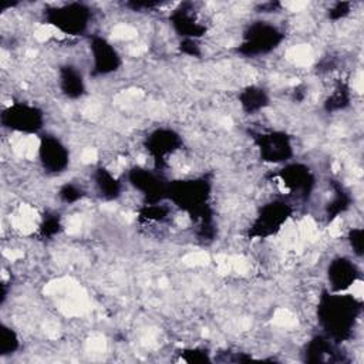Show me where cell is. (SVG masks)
Wrapping results in <instances>:
<instances>
[{
	"label": "cell",
	"mask_w": 364,
	"mask_h": 364,
	"mask_svg": "<svg viewBox=\"0 0 364 364\" xmlns=\"http://www.w3.org/2000/svg\"><path fill=\"white\" fill-rule=\"evenodd\" d=\"M363 311L361 300L346 293L324 290L317 306V320L326 337L336 343L353 337Z\"/></svg>",
	"instance_id": "1"
},
{
	"label": "cell",
	"mask_w": 364,
	"mask_h": 364,
	"mask_svg": "<svg viewBox=\"0 0 364 364\" xmlns=\"http://www.w3.org/2000/svg\"><path fill=\"white\" fill-rule=\"evenodd\" d=\"M212 185L205 178H189L169 182L166 199L188 213L198 223V236L212 237L213 212L210 208Z\"/></svg>",
	"instance_id": "2"
},
{
	"label": "cell",
	"mask_w": 364,
	"mask_h": 364,
	"mask_svg": "<svg viewBox=\"0 0 364 364\" xmlns=\"http://www.w3.org/2000/svg\"><path fill=\"white\" fill-rule=\"evenodd\" d=\"M44 21L67 36H81L88 31L92 10L80 1H70L51 6L43 13Z\"/></svg>",
	"instance_id": "3"
},
{
	"label": "cell",
	"mask_w": 364,
	"mask_h": 364,
	"mask_svg": "<svg viewBox=\"0 0 364 364\" xmlns=\"http://www.w3.org/2000/svg\"><path fill=\"white\" fill-rule=\"evenodd\" d=\"M283 40L284 33L280 27L270 21L257 20L245 28L236 51L243 57H259L276 50Z\"/></svg>",
	"instance_id": "4"
},
{
	"label": "cell",
	"mask_w": 364,
	"mask_h": 364,
	"mask_svg": "<svg viewBox=\"0 0 364 364\" xmlns=\"http://www.w3.org/2000/svg\"><path fill=\"white\" fill-rule=\"evenodd\" d=\"M293 206L290 202L282 198L272 199L263 203L249 228V237L267 239L274 236L291 218Z\"/></svg>",
	"instance_id": "5"
},
{
	"label": "cell",
	"mask_w": 364,
	"mask_h": 364,
	"mask_svg": "<svg viewBox=\"0 0 364 364\" xmlns=\"http://www.w3.org/2000/svg\"><path fill=\"white\" fill-rule=\"evenodd\" d=\"M252 138L263 162L286 164L294 155L291 138L284 131H259L253 132Z\"/></svg>",
	"instance_id": "6"
},
{
	"label": "cell",
	"mask_w": 364,
	"mask_h": 364,
	"mask_svg": "<svg viewBox=\"0 0 364 364\" xmlns=\"http://www.w3.org/2000/svg\"><path fill=\"white\" fill-rule=\"evenodd\" d=\"M1 125L21 134H37L44 127V112L27 102H13L1 111Z\"/></svg>",
	"instance_id": "7"
},
{
	"label": "cell",
	"mask_w": 364,
	"mask_h": 364,
	"mask_svg": "<svg viewBox=\"0 0 364 364\" xmlns=\"http://www.w3.org/2000/svg\"><path fill=\"white\" fill-rule=\"evenodd\" d=\"M169 23L182 40H198L208 33V21L191 1L178 4L169 14Z\"/></svg>",
	"instance_id": "8"
},
{
	"label": "cell",
	"mask_w": 364,
	"mask_h": 364,
	"mask_svg": "<svg viewBox=\"0 0 364 364\" xmlns=\"http://www.w3.org/2000/svg\"><path fill=\"white\" fill-rule=\"evenodd\" d=\"M277 178L291 196L301 200H309L316 186L313 171L301 162H286L284 166L277 171Z\"/></svg>",
	"instance_id": "9"
},
{
	"label": "cell",
	"mask_w": 364,
	"mask_h": 364,
	"mask_svg": "<svg viewBox=\"0 0 364 364\" xmlns=\"http://www.w3.org/2000/svg\"><path fill=\"white\" fill-rule=\"evenodd\" d=\"M129 183L144 195L146 203H158L166 199L169 182L164 179L159 171H151L142 166H134L128 172Z\"/></svg>",
	"instance_id": "10"
},
{
	"label": "cell",
	"mask_w": 364,
	"mask_h": 364,
	"mask_svg": "<svg viewBox=\"0 0 364 364\" xmlns=\"http://www.w3.org/2000/svg\"><path fill=\"white\" fill-rule=\"evenodd\" d=\"M182 148L181 135L171 128H156L145 139V149L154 159L156 168L166 164L169 156Z\"/></svg>",
	"instance_id": "11"
},
{
	"label": "cell",
	"mask_w": 364,
	"mask_h": 364,
	"mask_svg": "<svg viewBox=\"0 0 364 364\" xmlns=\"http://www.w3.org/2000/svg\"><path fill=\"white\" fill-rule=\"evenodd\" d=\"M38 161L47 173H61L68 168L70 151L54 135H41L38 144Z\"/></svg>",
	"instance_id": "12"
},
{
	"label": "cell",
	"mask_w": 364,
	"mask_h": 364,
	"mask_svg": "<svg viewBox=\"0 0 364 364\" xmlns=\"http://www.w3.org/2000/svg\"><path fill=\"white\" fill-rule=\"evenodd\" d=\"M90 53L92 60V75H108L119 70L122 60L118 50L104 37H90Z\"/></svg>",
	"instance_id": "13"
},
{
	"label": "cell",
	"mask_w": 364,
	"mask_h": 364,
	"mask_svg": "<svg viewBox=\"0 0 364 364\" xmlns=\"http://www.w3.org/2000/svg\"><path fill=\"white\" fill-rule=\"evenodd\" d=\"M358 266L348 257L338 256L328 263L327 267V282L330 291L346 293L354 283L360 280Z\"/></svg>",
	"instance_id": "14"
},
{
	"label": "cell",
	"mask_w": 364,
	"mask_h": 364,
	"mask_svg": "<svg viewBox=\"0 0 364 364\" xmlns=\"http://www.w3.org/2000/svg\"><path fill=\"white\" fill-rule=\"evenodd\" d=\"M338 343L330 340L324 334L314 336L303 350V360L310 364L317 363H340L344 361L341 351L337 347Z\"/></svg>",
	"instance_id": "15"
},
{
	"label": "cell",
	"mask_w": 364,
	"mask_h": 364,
	"mask_svg": "<svg viewBox=\"0 0 364 364\" xmlns=\"http://www.w3.org/2000/svg\"><path fill=\"white\" fill-rule=\"evenodd\" d=\"M58 85L61 92L71 100H77L85 94V81L78 70L73 64H63L58 68Z\"/></svg>",
	"instance_id": "16"
},
{
	"label": "cell",
	"mask_w": 364,
	"mask_h": 364,
	"mask_svg": "<svg viewBox=\"0 0 364 364\" xmlns=\"http://www.w3.org/2000/svg\"><path fill=\"white\" fill-rule=\"evenodd\" d=\"M92 181H94L95 191L102 199L114 200L119 198L122 191L121 181L117 176H114V173L107 168H102V166L97 168L92 173Z\"/></svg>",
	"instance_id": "17"
},
{
	"label": "cell",
	"mask_w": 364,
	"mask_h": 364,
	"mask_svg": "<svg viewBox=\"0 0 364 364\" xmlns=\"http://www.w3.org/2000/svg\"><path fill=\"white\" fill-rule=\"evenodd\" d=\"M239 104L246 114H256L269 105V94L259 85H247L237 95Z\"/></svg>",
	"instance_id": "18"
},
{
	"label": "cell",
	"mask_w": 364,
	"mask_h": 364,
	"mask_svg": "<svg viewBox=\"0 0 364 364\" xmlns=\"http://www.w3.org/2000/svg\"><path fill=\"white\" fill-rule=\"evenodd\" d=\"M331 186H333V196L326 206V218L328 222L336 219L338 215L344 213L351 205V196L343 188L341 183L333 182Z\"/></svg>",
	"instance_id": "19"
},
{
	"label": "cell",
	"mask_w": 364,
	"mask_h": 364,
	"mask_svg": "<svg viewBox=\"0 0 364 364\" xmlns=\"http://www.w3.org/2000/svg\"><path fill=\"white\" fill-rule=\"evenodd\" d=\"M350 104V90L344 84L336 85L334 91L327 97L324 102V108L328 112H336L346 108Z\"/></svg>",
	"instance_id": "20"
},
{
	"label": "cell",
	"mask_w": 364,
	"mask_h": 364,
	"mask_svg": "<svg viewBox=\"0 0 364 364\" xmlns=\"http://www.w3.org/2000/svg\"><path fill=\"white\" fill-rule=\"evenodd\" d=\"M20 347V340L16 334V331L6 326H0V355H10L16 353Z\"/></svg>",
	"instance_id": "21"
},
{
	"label": "cell",
	"mask_w": 364,
	"mask_h": 364,
	"mask_svg": "<svg viewBox=\"0 0 364 364\" xmlns=\"http://www.w3.org/2000/svg\"><path fill=\"white\" fill-rule=\"evenodd\" d=\"M60 230H61V220H60V216L55 213L47 215L40 225V235L43 237H53Z\"/></svg>",
	"instance_id": "22"
},
{
	"label": "cell",
	"mask_w": 364,
	"mask_h": 364,
	"mask_svg": "<svg viewBox=\"0 0 364 364\" xmlns=\"http://www.w3.org/2000/svg\"><path fill=\"white\" fill-rule=\"evenodd\" d=\"M58 196L64 203H75L84 196V191L75 183H64L58 191Z\"/></svg>",
	"instance_id": "23"
},
{
	"label": "cell",
	"mask_w": 364,
	"mask_h": 364,
	"mask_svg": "<svg viewBox=\"0 0 364 364\" xmlns=\"http://www.w3.org/2000/svg\"><path fill=\"white\" fill-rule=\"evenodd\" d=\"M348 242L354 255L361 257L364 249V230L361 228H353L348 232Z\"/></svg>",
	"instance_id": "24"
},
{
	"label": "cell",
	"mask_w": 364,
	"mask_h": 364,
	"mask_svg": "<svg viewBox=\"0 0 364 364\" xmlns=\"http://www.w3.org/2000/svg\"><path fill=\"white\" fill-rule=\"evenodd\" d=\"M351 4L346 3V1H338L336 3L330 10H328V17L331 20H340L343 17H346L350 13Z\"/></svg>",
	"instance_id": "25"
},
{
	"label": "cell",
	"mask_w": 364,
	"mask_h": 364,
	"mask_svg": "<svg viewBox=\"0 0 364 364\" xmlns=\"http://www.w3.org/2000/svg\"><path fill=\"white\" fill-rule=\"evenodd\" d=\"M183 355V360L188 361V363H203V361H209V357H208V353L205 350H185L182 353Z\"/></svg>",
	"instance_id": "26"
},
{
	"label": "cell",
	"mask_w": 364,
	"mask_h": 364,
	"mask_svg": "<svg viewBox=\"0 0 364 364\" xmlns=\"http://www.w3.org/2000/svg\"><path fill=\"white\" fill-rule=\"evenodd\" d=\"M179 48H181L182 53H185L188 55L198 57L200 54V50H199V46L196 44V40H182Z\"/></svg>",
	"instance_id": "27"
}]
</instances>
